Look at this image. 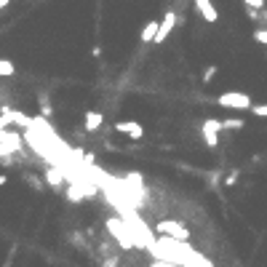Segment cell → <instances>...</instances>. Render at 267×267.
<instances>
[{"mask_svg":"<svg viewBox=\"0 0 267 267\" xmlns=\"http://www.w3.org/2000/svg\"><path fill=\"white\" fill-rule=\"evenodd\" d=\"M102 120H104V118H102V112H94V110H91V112H85L83 126H85V131H97V128L102 126Z\"/></svg>","mask_w":267,"mask_h":267,"instance_id":"9c48e42d","label":"cell"},{"mask_svg":"<svg viewBox=\"0 0 267 267\" xmlns=\"http://www.w3.org/2000/svg\"><path fill=\"white\" fill-rule=\"evenodd\" d=\"M227 128H243V120H238V118H227V120H222V131H227Z\"/></svg>","mask_w":267,"mask_h":267,"instance_id":"7c38bea8","label":"cell"},{"mask_svg":"<svg viewBox=\"0 0 267 267\" xmlns=\"http://www.w3.org/2000/svg\"><path fill=\"white\" fill-rule=\"evenodd\" d=\"M8 3H11V0H0V11H3V8H6Z\"/></svg>","mask_w":267,"mask_h":267,"instance_id":"d6986e66","label":"cell"},{"mask_svg":"<svg viewBox=\"0 0 267 267\" xmlns=\"http://www.w3.org/2000/svg\"><path fill=\"white\" fill-rule=\"evenodd\" d=\"M107 233L112 238H118L123 249H131V246H134V235H131V230H128V225H126V219H123V216L107 219Z\"/></svg>","mask_w":267,"mask_h":267,"instance_id":"7a4b0ae2","label":"cell"},{"mask_svg":"<svg viewBox=\"0 0 267 267\" xmlns=\"http://www.w3.org/2000/svg\"><path fill=\"white\" fill-rule=\"evenodd\" d=\"M179 24V16H176V11H166V16H163V22H160V30H158V35H155V43H163L166 37L171 35V30Z\"/></svg>","mask_w":267,"mask_h":267,"instance_id":"5b68a950","label":"cell"},{"mask_svg":"<svg viewBox=\"0 0 267 267\" xmlns=\"http://www.w3.org/2000/svg\"><path fill=\"white\" fill-rule=\"evenodd\" d=\"M22 137L19 134H14V131H6V137L0 139V158H11L14 152H19L22 150Z\"/></svg>","mask_w":267,"mask_h":267,"instance_id":"277c9868","label":"cell"},{"mask_svg":"<svg viewBox=\"0 0 267 267\" xmlns=\"http://www.w3.org/2000/svg\"><path fill=\"white\" fill-rule=\"evenodd\" d=\"M115 131H120V134H128L131 139H142V137H145V128H142L139 123H134V120H123V123H118V126H115Z\"/></svg>","mask_w":267,"mask_h":267,"instance_id":"8992f818","label":"cell"},{"mask_svg":"<svg viewBox=\"0 0 267 267\" xmlns=\"http://www.w3.org/2000/svg\"><path fill=\"white\" fill-rule=\"evenodd\" d=\"M243 3H246V6H251V8H259V11L264 8V0H243Z\"/></svg>","mask_w":267,"mask_h":267,"instance_id":"e0dca14e","label":"cell"},{"mask_svg":"<svg viewBox=\"0 0 267 267\" xmlns=\"http://www.w3.org/2000/svg\"><path fill=\"white\" fill-rule=\"evenodd\" d=\"M214 75H216V67H214V64H211V67H206V72H203V83L214 80Z\"/></svg>","mask_w":267,"mask_h":267,"instance_id":"9a60e30c","label":"cell"},{"mask_svg":"<svg viewBox=\"0 0 267 267\" xmlns=\"http://www.w3.org/2000/svg\"><path fill=\"white\" fill-rule=\"evenodd\" d=\"M6 182H8V179H6V176H3V174H0V187H3V185H6Z\"/></svg>","mask_w":267,"mask_h":267,"instance_id":"44dd1931","label":"cell"},{"mask_svg":"<svg viewBox=\"0 0 267 267\" xmlns=\"http://www.w3.org/2000/svg\"><path fill=\"white\" fill-rule=\"evenodd\" d=\"M46 182H49L51 187H59V185L64 182V171H62L59 166H54V168H49V171H46Z\"/></svg>","mask_w":267,"mask_h":267,"instance_id":"30bf717a","label":"cell"},{"mask_svg":"<svg viewBox=\"0 0 267 267\" xmlns=\"http://www.w3.org/2000/svg\"><path fill=\"white\" fill-rule=\"evenodd\" d=\"M14 72H16V67L11 62L0 59V78H14Z\"/></svg>","mask_w":267,"mask_h":267,"instance_id":"8fae6325","label":"cell"},{"mask_svg":"<svg viewBox=\"0 0 267 267\" xmlns=\"http://www.w3.org/2000/svg\"><path fill=\"white\" fill-rule=\"evenodd\" d=\"M115 264H118V256H110V259L104 262V267H115Z\"/></svg>","mask_w":267,"mask_h":267,"instance_id":"ac0fdd59","label":"cell"},{"mask_svg":"<svg viewBox=\"0 0 267 267\" xmlns=\"http://www.w3.org/2000/svg\"><path fill=\"white\" fill-rule=\"evenodd\" d=\"M262 22L267 24V8H262Z\"/></svg>","mask_w":267,"mask_h":267,"instance_id":"ffe728a7","label":"cell"},{"mask_svg":"<svg viewBox=\"0 0 267 267\" xmlns=\"http://www.w3.org/2000/svg\"><path fill=\"white\" fill-rule=\"evenodd\" d=\"M150 267H179V264L176 262H168V259H155Z\"/></svg>","mask_w":267,"mask_h":267,"instance_id":"2e32d148","label":"cell"},{"mask_svg":"<svg viewBox=\"0 0 267 267\" xmlns=\"http://www.w3.org/2000/svg\"><path fill=\"white\" fill-rule=\"evenodd\" d=\"M216 102L222 104V107H230V110H251L254 107L251 97H249V94H241V91H227Z\"/></svg>","mask_w":267,"mask_h":267,"instance_id":"3957f363","label":"cell"},{"mask_svg":"<svg viewBox=\"0 0 267 267\" xmlns=\"http://www.w3.org/2000/svg\"><path fill=\"white\" fill-rule=\"evenodd\" d=\"M158 30H160V22H147V24H145V30L139 32V37H142L145 43H155Z\"/></svg>","mask_w":267,"mask_h":267,"instance_id":"ba28073f","label":"cell"},{"mask_svg":"<svg viewBox=\"0 0 267 267\" xmlns=\"http://www.w3.org/2000/svg\"><path fill=\"white\" fill-rule=\"evenodd\" d=\"M155 233L163 235V238H174V241H190V230L182 222H174V219H163V222H158Z\"/></svg>","mask_w":267,"mask_h":267,"instance_id":"6da1fadb","label":"cell"},{"mask_svg":"<svg viewBox=\"0 0 267 267\" xmlns=\"http://www.w3.org/2000/svg\"><path fill=\"white\" fill-rule=\"evenodd\" d=\"M195 8L200 11V16H203L208 24H214V22H216V8H214L211 0H195Z\"/></svg>","mask_w":267,"mask_h":267,"instance_id":"52a82bcc","label":"cell"},{"mask_svg":"<svg viewBox=\"0 0 267 267\" xmlns=\"http://www.w3.org/2000/svg\"><path fill=\"white\" fill-rule=\"evenodd\" d=\"M254 40L267 46V27H259V30H254Z\"/></svg>","mask_w":267,"mask_h":267,"instance_id":"5bb4252c","label":"cell"},{"mask_svg":"<svg viewBox=\"0 0 267 267\" xmlns=\"http://www.w3.org/2000/svg\"><path fill=\"white\" fill-rule=\"evenodd\" d=\"M203 139H206L208 147H216L219 145V134L216 131H203Z\"/></svg>","mask_w":267,"mask_h":267,"instance_id":"4fadbf2b","label":"cell"}]
</instances>
